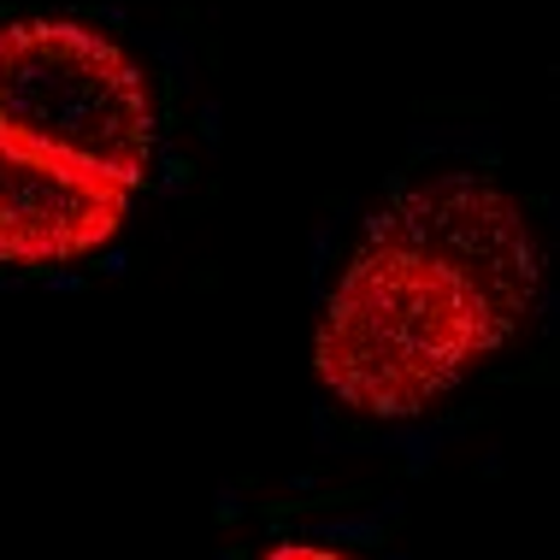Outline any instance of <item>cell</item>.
Returning <instances> with one entry per match:
<instances>
[{"instance_id":"1","label":"cell","mask_w":560,"mask_h":560,"mask_svg":"<svg viewBox=\"0 0 560 560\" xmlns=\"http://www.w3.org/2000/svg\"><path fill=\"white\" fill-rule=\"evenodd\" d=\"M525 207L478 172H431L366 219L313 330V372L366 419H413L466 384L537 301Z\"/></svg>"},{"instance_id":"2","label":"cell","mask_w":560,"mask_h":560,"mask_svg":"<svg viewBox=\"0 0 560 560\" xmlns=\"http://www.w3.org/2000/svg\"><path fill=\"white\" fill-rule=\"evenodd\" d=\"M0 136L142 189L160 160V95L118 36L83 19L0 24Z\"/></svg>"},{"instance_id":"4","label":"cell","mask_w":560,"mask_h":560,"mask_svg":"<svg viewBox=\"0 0 560 560\" xmlns=\"http://www.w3.org/2000/svg\"><path fill=\"white\" fill-rule=\"evenodd\" d=\"M260 560H354V555L330 549V542H278V549L260 555Z\"/></svg>"},{"instance_id":"3","label":"cell","mask_w":560,"mask_h":560,"mask_svg":"<svg viewBox=\"0 0 560 560\" xmlns=\"http://www.w3.org/2000/svg\"><path fill=\"white\" fill-rule=\"evenodd\" d=\"M130 219V189L0 136V266H66L107 248Z\"/></svg>"}]
</instances>
